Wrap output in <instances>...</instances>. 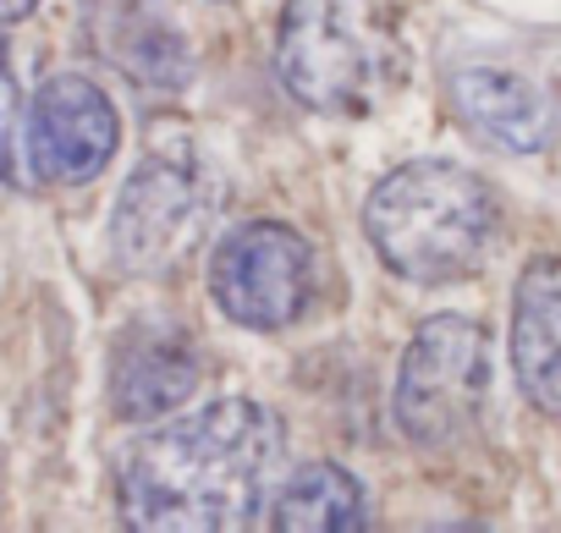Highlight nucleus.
Masks as SVG:
<instances>
[{
	"label": "nucleus",
	"mask_w": 561,
	"mask_h": 533,
	"mask_svg": "<svg viewBox=\"0 0 561 533\" xmlns=\"http://www.w3.org/2000/svg\"><path fill=\"white\" fill-rule=\"evenodd\" d=\"M490 385H495L490 336L468 314H435L419 325V336L402 352L391 407L413 445L451 451L484 424Z\"/></svg>",
	"instance_id": "4"
},
{
	"label": "nucleus",
	"mask_w": 561,
	"mask_h": 533,
	"mask_svg": "<svg viewBox=\"0 0 561 533\" xmlns=\"http://www.w3.org/2000/svg\"><path fill=\"white\" fill-rule=\"evenodd\" d=\"M512 369L523 396L561 418V258H534L517 276Z\"/></svg>",
	"instance_id": "10"
},
{
	"label": "nucleus",
	"mask_w": 561,
	"mask_h": 533,
	"mask_svg": "<svg viewBox=\"0 0 561 533\" xmlns=\"http://www.w3.org/2000/svg\"><path fill=\"white\" fill-rule=\"evenodd\" d=\"M270 522L280 533H353V528L369 522L364 484L336 462H309L280 484Z\"/></svg>",
	"instance_id": "12"
},
{
	"label": "nucleus",
	"mask_w": 561,
	"mask_h": 533,
	"mask_svg": "<svg viewBox=\"0 0 561 533\" xmlns=\"http://www.w3.org/2000/svg\"><path fill=\"white\" fill-rule=\"evenodd\" d=\"M220 182L193 149H149L111 209V253L122 270L154 276L209 231Z\"/></svg>",
	"instance_id": "5"
},
{
	"label": "nucleus",
	"mask_w": 561,
	"mask_h": 533,
	"mask_svg": "<svg viewBox=\"0 0 561 533\" xmlns=\"http://www.w3.org/2000/svg\"><path fill=\"white\" fill-rule=\"evenodd\" d=\"M364 231L391 276L413 287H451L484 264L501 231V209L490 182L468 165L408 160L375 182L364 204Z\"/></svg>",
	"instance_id": "2"
},
{
	"label": "nucleus",
	"mask_w": 561,
	"mask_h": 533,
	"mask_svg": "<svg viewBox=\"0 0 561 533\" xmlns=\"http://www.w3.org/2000/svg\"><path fill=\"white\" fill-rule=\"evenodd\" d=\"M198 391V347L176 320H133L111 347V407L133 424L176 413Z\"/></svg>",
	"instance_id": "8"
},
{
	"label": "nucleus",
	"mask_w": 561,
	"mask_h": 533,
	"mask_svg": "<svg viewBox=\"0 0 561 533\" xmlns=\"http://www.w3.org/2000/svg\"><path fill=\"white\" fill-rule=\"evenodd\" d=\"M451 111L462 116V127L506 154H539L556 132V111L545 100L539 83H528L523 72L506 67H462L451 72Z\"/></svg>",
	"instance_id": "9"
},
{
	"label": "nucleus",
	"mask_w": 561,
	"mask_h": 533,
	"mask_svg": "<svg viewBox=\"0 0 561 533\" xmlns=\"http://www.w3.org/2000/svg\"><path fill=\"white\" fill-rule=\"evenodd\" d=\"M34 7H39V0H0V18H7V23H23Z\"/></svg>",
	"instance_id": "13"
},
{
	"label": "nucleus",
	"mask_w": 561,
	"mask_h": 533,
	"mask_svg": "<svg viewBox=\"0 0 561 533\" xmlns=\"http://www.w3.org/2000/svg\"><path fill=\"white\" fill-rule=\"evenodd\" d=\"M275 78L304 111L375 116L408 83V45L380 0H287Z\"/></svg>",
	"instance_id": "3"
},
{
	"label": "nucleus",
	"mask_w": 561,
	"mask_h": 533,
	"mask_svg": "<svg viewBox=\"0 0 561 533\" xmlns=\"http://www.w3.org/2000/svg\"><path fill=\"white\" fill-rule=\"evenodd\" d=\"M94 39L105 61L144 89H182L193 78L187 39L149 0H94Z\"/></svg>",
	"instance_id": "11"
},
{
	"label": "nucleus",
	"mask_w": 561,
	"mask_h": 533,
	"mask_svg": "<svg viewBox=\"0 0 561 533\" xmlns=\"http://www.w3.org/2000/svg\"><path fill=\"white\" fill-rule=\"evenodd\" d=\"M116 143H122L116 105L83 72L45 78L39 94L23 105V165L34 160L39 182L83 187L111 165Z\"/></svg>",
	"instance_id": "7"
},
{
	"label": "nucleus",
	"mask_w": 561,
	"mask_h": 533,
	"mask_svg": "<svg viewBox=\"0 0 561 533\" xmlns=\"http://www.w3.org/2000/svg\"><path fill=\"white\" fill-rule=\"evenodd\" d=\"M309 287H314V258L293 225L253 220V225H237L215 242L209 298L242 331L293 325L309 309Z\"/></svg>",
	"instance_id": "6"
},
{
	"label": "nucleus",
	"mask_w": 561,
	"mask_h": 533,
	"mask_svg": "<svg viewBox=\"0 0 561 533\" xmlns=\"http://www.w3.org/2000/svg\"><path fill=\"white\" fill-rule=\"evenodd\" d=\"M280 462H287L280 418L248 396H226L127 451L122 511L154 533L242 528L270 500Z\"/></svg>",
	"instance_id": "1"
}]
</instances>
